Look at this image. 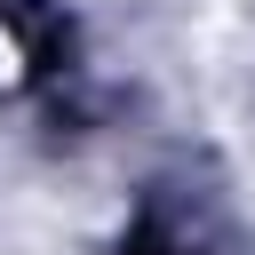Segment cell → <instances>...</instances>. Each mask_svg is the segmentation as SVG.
Here are the masks:
<instances>
[{
  "instance_id": "cell-1",
  "label": "cell",
  "mask_w": 255,
  "mask_h": 255,
  "mask_svg": "<svg viewBox=\"0 0 255 255\" xmlns=\"http://www.w3.org/2000/svg\"><path fill=\"white\" fill-rule=\"evenodd\" d=\"M0 80H16V40L0 32Z\"/></svg>"
},
{
  "instance_id": "cell-2",
  "label": "cell",
  "mask_w": 255,
  "mask_h": 255,
  "mask_svg": "<svg viewBox=\"0 0 255 255\" xmlns=\"http://www.w3.org/2000/svg\"><path fill=\"white\" fill-rule=\"evenodd\" d=\"M8 255H48V247H8Z\"/></svg>"
}]
</instances>
